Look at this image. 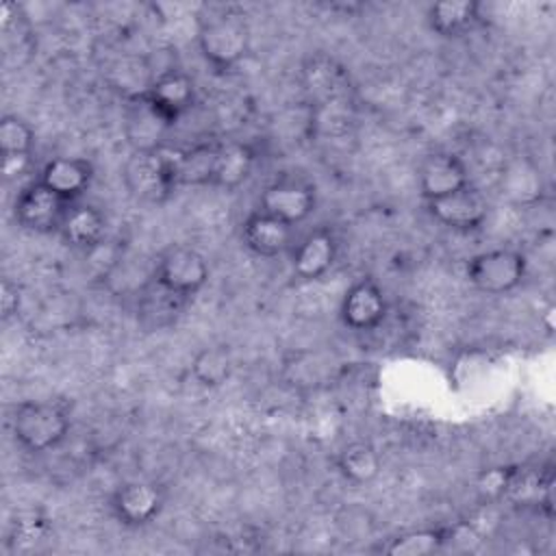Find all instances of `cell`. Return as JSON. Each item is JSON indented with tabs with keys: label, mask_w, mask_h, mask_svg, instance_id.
<instances>
[{
	"label": "cell",
	"mask_w": 556,
	"mask_h": 556,
	"mask_svg": "<svg viewBox=\"0 0 556 556\" xmlns=\"http://www.w3.org/2000/svg\"><path fill=\"white\" fill-rule=\"evenodd\" d=\"M195 41L206 63L232 70L250 52V24L237 4H206L195 20Z\"/></svg>",
	"instance_id": "6da1fadb"
},
{
	"label": "cell",
	"mask_w": 556,
	"mask_h": 556,
	"mask_svg": "<svg viewBox=\"0 0 556 556\" xmlns=\"http://www.w3.org/2000/svg\"><path fill=\"white\" fill-rule=\"evenodd\" d=\"M11 432L28 452H48L65 441L70 415L56 402H20L11 415Z\"/></svg>",
	"instance_id": "7a4b0ae2"
},
{
	"label": "cell",
	"mask_w": 556,
	"mask_h": 556,
	"mask_svg": "<svg viewBox=\"0 0 556 556\" xmlns=\"http://www.w3.org/2000/svg\"><path fill=\"white\" fill-rule=\"evenodd\" d=\"M122 178L137 200L163 204L178 187L174 172V150H132L124 163Z\"/></svg>",
	"instance_id": "3957f363"
},
{
	"label": "cell",
	"mask_w": 556,
	"mask_h": 556,
	"mask_svg": "<svg viewBox=\"0 0 556 556\" xmlns=\"http://www.w3.org/2000/svg\"><path fill=\"white\" fill-rule=\"evenodd\" d=\"M528 261L519 250L493 248L469 258L465 267L467 282L486 295H504L515 291L526 278Z\"/></svg>",
	"instance_id": "277c9868"
},
{
	"label": "cell",
	"mask_w": 556,
	"mask_h": 556,
	"mask_svg": "<svg viewBox=\"0 0 556 556\" xmlns=\"http://www.w3.org/2000/svg\"><path fill=\"white\" fill-rule=\"evenodd\" d=\"M208 276V263L198 250L187 245H172L159 256L152 280L174 295L189 300L204 289Z\"/></svg>",
	"instance_id": "5b68a950"
},
{
	"label": "cell",
	"mask_w": 556,
	"mask_h": 556,
	"mask_svg": "<svg viewBox=\"0 0 556 556\" xmlns=\"http://www.w3.org/2000/svg\"><path fill=\"white\" fill-rule=\"evenodd\" d=\"M317 206V191L313 182L302 176L285 174L274 178L258 198V211L278 217L291 226L311 217Z\"/></svg>",
	"instance_id": "8992f818"
},
{
	"label": "cell",
	"mask_w": 556,
	"mask_h": 556,
	"mask_svg": "<svg viewBox=\"0 0 556 556\" xmlns=\"http://www.w3.org/2000/svg\"><path fill=\"white\" fill-rule=\"evenodd\" d=\"M70 204L72 202H65L37 178L17 191L13 202V217L24 230L37 235L59 232Z\"/></svg>",
	"instance_id": "52a82bcc"
},
{
	"label": "cell",
	"mask_w": 556,
	"mask_h": 556,
	"mask_svg": "<svg viewBox=\"0 0 556 556\" xmlns=\"http://www.w3.org/2000/svg\"><path fill=\"white\" fill-rule=\"evenodd\" d=\"M165 489L152 480H130L111 495V513L122 526L141 528L150 523L165 506Z\"/></svg>",
	"instance_id": "ba28073f"
},
{
	"label": "cell",
	"mask_w": 556,
	"mask_h": 556,
	"mask_svg": "<svg viewBox=\"0 0 556 556\" xmlns=\"http://www.w3.org/2000/svg\"><path fill=\"white\" fill-rule=\"evenodd\" d=\"M426 208L434 222L445 228L469 232L484 224L489 215V202L480 189L467 185L454 193L426 202Z\"/></svg>",
	"instance_id": "9c48e42d"
},
{
	"label": "cell",
	"mask_w": 556,
	"mask_h": 556,
	"mask_svg": "<svg viewBox=\"0 0 556 556\" xmlns=\"http://www.w3.org/2000/svg\"><path fill=\"white\" fill-rule=\"evenodd\" d=\"M143 98L169 126H174L195 104L198 89L195 80L185 70H165L154 76Z\"/></svg>",
	"instance_id": "30bf717a"
},
{
	"label": "cell",
	"mask_w": 556,
	"mask_h": 556,
	"mask_svg": "<svg viewBox=\"0 0 556 556\" xmlns=\"http://www.w3.org/2000/svg\"><path fill=\"white\" fill-rule=\"evenodd\" d=\"M339 315L343 326L354 332H367L378 328L387 317V298L380 285L369 276L358 278L345 291Z\"/></svg>",
	"instance_id": "8fae6325"
},
{
	"label": "cell",
	"mask_w": 556,
	"mask_h": 556,
	"mask_svg": "<svg viewBox=\"0 0 556 556\" xmlns=\"http://www.w3.org/2000/svg\"><path fill=\"white\" fill-rule=\"evenodd\" d=\"M339 256V239L337 232L328 226H319L311 230L291 254V271L293 278L302 282L319 280L330 271Z\"/></svg>",
	"instance_id": "7c38bea8"
},
{
	"label": "cell",
	"mask_w": 556,
	"mask_h": 556,
	"mask_svg": "<svg viewBox=\"0 0 556 556\" xmlns=\"http://www.w3.org/2000/svg\"><path fill=\"white\" fill-rule=\"evenodd\" d=\"M471 185L465 161L452 152L428 154L417 169V187L424 202L443 198Z\"/></svg>",
	"instance_id": "4fadbf2b"
},
{
	"label": "cell",
	"mask_w": 556,
	"mask_h": 556,
	"mask_svg": "<svg viewBox=\"0 0 556 556\" xmlns=\"http://www.w3.org/2000/svg\"><path fill=\"white\" fill-rule=\"evenodd\" d=\"M241 241L252 254L276 258L293 248V226L256 208L241 224Z\"/></svg>",
	"instance_id": "5bb4252c"
},
{
	"label": "cell",
	"mask_w": 556,
	"mask_h": 556,
	"mask_svg": "<svg viewBox=\"0 0 556 556\" xmlns=\"http://www.w3.org/2000/svg\"><path fill=\"white\" fill-rule=\"evenodd\" d=\"M39 180L65 202H76L93 180V165L80 156H54L41 167Z\"/></svg>",
	"instance_id": "9a60e30c"
},
{
	"label": "cell",
	"mask_w": 556,
	"mask_h": 556,
	"mask_svg": "<svg viewBox=\"0 0 556 556\" xmlns=\"http://www.w3.org/2000/svg\"><path fill=\"white\" fill-rule=\"evenodd\" d=\"M59 235L63 237V241L67 245L89 252V250H93L96 245H100L104 241L106 219H104L100 208H96L91 204L72 202L65 217H63Z\"/></svg>",
	"instance_id": "2e32d148"
},
{
	"label": "cell",
	"mask_w": 556,
	"mask_h": 556,
	"mask_svg": "<svg viewBox=\"0 0 556 556\" xmlns=\"http://www.w3.org/2000/svg\"><path fill=\"white\" fill-rule=\"evenodd\" d=\"M254 150L250 143L243 141H219L217 156H215V167H213V178L211 187L232 191L241 187L254 167Z\"/></svg>",
	"instance_id": "e0dca14e"
},
{
	"label": "cell",
	"mask_w": 556,
	"mask_h": 556,
	"mask_svg": "<svg viewBox=\"0 0 556 556\" xmlns=\"http://www.w3.org/2000/svg\"><path fill=\"white\" fill-rule=\"evenodd\" d=\"M172 126L148 104V100L135 98L128 100V111H126V137L132 146V150H156L163 148L161 139Z\"/></svg>",
	"instance_id": "ac0fdd59"
},
{
	"label": "cell",
	"mask_w": 556,
	"mask_h": 556,
	"mask_svg": "<svg viewBox=\"0 0 556 556\" xmlns=\"http://www.w3.org/2000/svg\"><path fill=\"white\" fill-rule=\"evenodd\" d=\"M426 22L441 37H463L480 22V4L473 0H443L426 11Z\"/></svg>",
	"instance_id": "d6986e66"
},
{
	"label": "cell",
	"mask_w": 556,
	"mask_h": 556,
	"mask_svg": "<svg viewBox=\"0 0 556 556\" xmlns=\"http://www.w3.org/2000/svg\"><path fill=\"white\" fill-rule=\"evenodd\" d=\"M219 141H200L182 150H174V172L176 185H208L213 178L215 156H217Z\"/></svg>",
	"instance_id": "ffe728a7"
},
{
	"label": "cell",
	"mask_w": 556,
	"mask_h": 556,
	"mask_svg": "<svg viewBox=\"0 0 556 556\" xmlns=\"http://www.w3.org/2000/svg\"><path fill=\"white\" fill-rule=\"evenodd\" d=\"M337 469L348 482L365 486V484H371L380 476L382 456L371 443L352 441L339 450Z\"/></svg>",
	"instance_id": "44dd1931"
},
{
	"label": "cell",
	"mask_w": 556,
	"mask_h": 556,
	"mask_svg": "<svg viewBox=\"0 0 556 556\" xmlns=\"http://www.w3.org/2000/svg\"><path fill=\"white\" fill-rule=\"evenodd\" d=\"M232 374V354L226 345H206L191 358V376L208 389L222 387Z\"/></svg>",
	"instance_id": "7402d4cb"
},
{
	"label": "cell",
	"mask_w": 556,
	"mask_h": 556,
	"mask_svg": "<svg viewBox=\"0 0 556 556\" xmlns=\"http://www.w3.org/2000/svg\"><path fill=\"white\" fill-rule=\"evenodd\" d=\"M450 534H452L450 528L410 530L391 539L382 549L393 556H426V554L439 552L447 543Z\"/></svg>",
	"instance_id": "603a6c76"
},
{
	"label": "cell",
	"mask_w": 556,
	"mask_h": 556,
	"mask_svg": "<svg viewBox=\"0 0 556 556\" xmlns=\"http://www.w3.org/2000/svg\"><path fill=\"white\" fill-rule=\"evenodd\" d=\"M35 146V130L33 126L17 117L4 115L0 119V154L4 156H30Z\"/></svg>",
	"instance_id": "cb8c5ba5"
},
{
	"label": "cell",
	"mask_w": 556,
	"mask_h": 556,
	"mask_svg": "<svg viewBox=\"0 0 556 556\" xmlns=\"http://www.w3.org/2000/svg\"><path fill=\"white\" fill-rule=\"evenodd\" d=\"M146 298L141 300V315L143 317H156V326H165V324H169L172 319H174V315H176V311H180L182 308V304L187 302L185 298H178V295H174L172 291H167V289H163L161 285H156L154 280L150 282V287L146 289V293H143Z\"/></svg>",
	"instance_id": "d4e9b609"
},
{
	"label": "cell",
	"mask_w": 556,
	"mask_h": 556,
	"mask_svg": "<svg viewBox=\"0 0 556 556\" xmlns=\"http://www.w3.org/2000/svg\"><path fill=\"white\" fill-rule=\"evenodd\" d=\"M517 476V469H510V467H493L489 469L486 473H482L480 482H478V489L489 495V497H500L504 495L510 486H513V480Z\"/></svg>",
	"instance_id": "484cf974"
},
{
	"label": "cell",
	"mask_w": 556,
	"mask_h": 556,
	"mask_svg": "<svg viewBox=\"0 0 556 556\" xmlns=\"http://www.w3.org/2000/svg\"><path fill=\"white\" fill-rule=\"evenodd\" d=\"M20 308V291L17 285H13L11 280H2L0 285V311H2V319H11L17 315Z\"/></svg>",
	"instance_id": "4316f807"
},
{
	"label": "cell",
	"mask_w": 556,
	"mask_h": 556,
	"mask_svg": "<svg viewBox=\"0 0 556 556\" xmlns=\"http://www.w3.org/2000/svg\"><path fill=\"white\" fill-rule=\"evenodd\" d=\"M30 167V156H4L2 159V174L7 180H15L24 176Z\"/></svg>",
	"instance_id": "83f0119b"
}]
</instances>
